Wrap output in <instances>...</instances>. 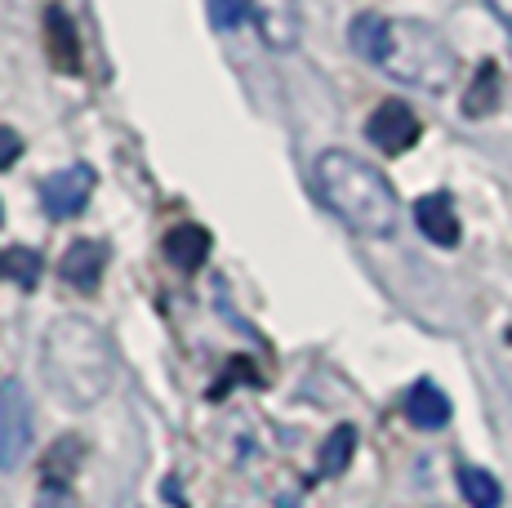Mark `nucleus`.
<instances>
[{"mask_svg": "<svg viewBox=\"0 0 512 508\" xmlns=\"http://www.w3.org/2000/svg\"><path fill=\"white\" fill-rule=\"evenodd\" d=\"M348 36H352V50L366 58V63L383 67L401 85H419L428 94H446L455 85L459 58L437 27L410 23V18L361 14Z\"/></svg>", "mask_w": 512, "mask_h": 508, "instance_id": "nucleus-1", "label": "nucleus"}, {"mask_svg": "<svg viewBox=\"0 0 512 508\" xmlns=\"http://www.w3.org/2000/svg\"><path fill=\"white\" fill-rule=\"evenodd\" d=\"M41 375L45 388L67 406H94L107 397L116 379V348L94 321L58 317L41 339Z\"/></svg>", "mask_w": 512, "mask_h": 508, "instance_id": "nucleus-2", "label": "nucleus"}, {"mask_svg": "<svg viewBox=\"0 0 512 508\" xmlns=\"http://www.w3.org/2000/svg\"><path fill=\"white\" fill-rule=\"evenodd\" d=\"M312 174H317L321 201H326L352 232L374 237V241L397 232V219H401L397 192H392V183L383 179L370 161H361V156H352L343 148H326L317 156V165H312Z\"/></svg>", "mask_w": 512, "mask_h": 508, "instance_id": "nucleus-3", "label": "nucleus"}, {"mask_svg": "<svg viewBox=\"0 0 512 508\" xmlns=\"http://www.w3.org/2000/svg\"><path fill=\"white\" fill-rule=\"evenodd\" d=\"M32 451V402L18 379H0V468L14 473Z\"/></svg>", "mask_w": 512, "mask_h": 508, "instance_id": "nucleus-4", "label": "nucleus"}, {"mask_svg": "<svg viewBox=\"0 0 512 508\" xmlns=\"http://www.w3.org/2000/svg\"><path fill=\"white\" fill-rule=\"evenodd\" d=\"M98 188V174L90 170V165H63L58 174H49V179L41 183V201H45V214L49 219H76V214L90 205Z\"/></svg>", "mask_w": 512, "mask_h": 508, "instance_id": "nucleus-5", "label": "nucleus"}, {"mask_svg": "<svg viewBox=\"0 0 512 508\" xmlns=\"http://www.w3.org/2000/svg\"><path fill=\"white\" fill-rule=\"evenodd\" d=\"M366 134H370V143H374L379 152L397 156V152H410V148H415L419 134H423V125H419V116L410 112L406 103L388 99L383 107H374V112H370Z\"/></svg>", "mask_w": 512, "mask_h": 508, "instance_id": "nucleus-6", "label": "nucleus"}, {"mask_svg": "<svg viewBox=\"0 0 512 508\" xmlns=\"http://www.w3.org/2000/svg\"><path fill=\"white\" fill-rule=\"evenodd\" d=\"M250 18L268 50H294V45L303 41L299 0H250Z\"/></svg>", "mask_w": 512, "mask_h": 508, "instance_id": "nucleus-7", "label": "nucleus"}, {"mask_svg": "<svg viewBox=\"0 0 512 508\" xmlns=\"http://www.w3.org/2000/svg\"><path fill=\"white\" fill-rule=\"evenodd\" d=\"M103 268H107V246L103 241H72L63 254V281L72 290H81V295H94L98 281H103Z\"/></svg>", "mask_w": 512, "mask_h": 508, "instance_id": "nucleus-8", "label": "nucleus"}, {"mask_svg": "<svg viewBox=\"0 0 512 508\" xmlns=\"http://www.w3.org/2000/svg\"><path fill=\"white\" fill-rule=\"evenodd\" d=\"M415 223L432 246H459V214L446 192H428L415 201Z\"/></svg>", "mask_w": 512, "mask_h": 508, "instance_id": "nucleus-9", "label": "nucleus"}, {"mask_svg": "<svg viewBox=\"0 0 512 508\" xmlns=\"http://www.w3.org/2000/svg\"><path fill=\"white\" fill-rule=\"evenodd\" d=\"M45 50H49V63L58 67V72H81V41H76V27L72 18L63 14L58 5L45 9Z\"/></svg>", "mask_w": 512, "mask_h": 508, "instance_id": "nucleus-10", "label": "nucleus"}, {"mask_svg": "<svg viewBox=\"0 0 512 508\" xmlns=\"http://www.w3.org/2000/svg\"><path fill=\"white\" fill-rule=\"evenodd\" d=\"M210 232L196 228V223H179V228L165 232V259L174 263L179 272H196L205 259H210Z\"/></svg>", "mask_w": 512, "mask_h": 508, "instance_id": "nucleus-11", "label": "nucleus"}, {"mask_svg": "<svg viewBox=\"0 0 512 508\" xmlns=\"http://www.w3.org/2000/svg\"><path fill=\"white\" fill-rule=\"evenodd\" d=\"M406 419L415 428H446V419H450V402H446V393H441L437 384H428V379H419L415 388L406 393Z\"/></svg>", "mask_w": 512, "mask_h": 508, "instance_id": "nucleus-12", "label": "nucleus"}, {"mask_svg": "<svg viewBox=\"0 0 512 508\" xmlns=\"http://www.w3.org/2000/svg\"><path fill=\"white\" fill-rule=\"evenodd\" d=\"M499 94H504V76H499L495 63H481L472 85L464 90V116H490L499 107Z\"/></svg>", "mask_w": 512, "mask_h": 508, "instance_id": "nucleus-13", "label": "nucleus"}, {"mask_svg": "<svg viewBox=\"0 0 512 508\" xmlns=\"http://www.w3.org/2000/svg\"><path fill=\"white\" fill-rule=\"evenodd\" d=\"M352 451H357V428L339 424L326 437V446H321V477H339L352 464Z\"/></svg>", "mask_w": 512, "mask_h": 508, "instance_id": "nucleus-14", "label": "nucleus"}, {"mask_svg": "<svg viewBox=\"0 0 512 508\" xmlns=\"http://www.w3.org/2000/svg\"><path fill=\"white\" fill-rule=\"evenodd\" d=\"M459 491H464V500L472 508H499V500H504L499 482L486 468H459Z\"/></svg>", "mask_w": 512, "mask_h": 508, "instance_id": "nucleus-15", "label": "nucleus"}, {"mask_svg": "<svg viewBox=\"0 0 512 508\" xmlns=\"http://www.w3.org/2000/svg\"><path fill=\"white\" fill-rule=\"evenodd\" d=\"M5 272H9V277H14L23 290H32L36 281H41V254L27 250V246L5 250Z\"/></svg>", "mask_w": 512, "mask_h": 508, "instance_id": "nucleus-16", "label": "nucleus"}, {"mask_svg": "<svg viewBox=\"0 0 512 508\" xmlns=\"http://www.w3.org/2000/svg\"><path fill=\"white\" fill-rule=\"evenodd\" d=\"M205 9H210L219 32H232V27H241V18L250 14V0H205Z\"/></svg>", "mask_w": 512, "mask_h": 508, "instance_id": "nucleus-17", "label": "nucleus"}, {"mask_svg": "<svg viewBox=\"0 0 512 508\" xmlns=\"http://www.w3.org/2000/svg\"><path fill=\"white\" fill-rule=\"evenodd\" d=\"M36 508H76L72 482H41V500H36Z\"/></svg>", "mask_w": 512, "mask_h": 508, "instance_id": "nucleus-18", "label": "nucleus"}, {"mask_svg": "<svg viewBox=\"0 0 512 508\" xmlns=\"http://www.w3.org/2000/svg\"><path fill=\"white\" fill-rule=\"evenodd\" d=\"M18 156H23V139H18L9 125H0V170H9Z\"/></svg>", "mask_w": 512, "mask_h": 508, "instance_id": "nucleus-19", "label": "nucleus"}, {"mask_svg": "<svg viewBox=\"0 0 512 508\" xmlns=\"http://www.w3.org/2000/svg\"><path fill=\"white\" fill-rule=\"evenodd\" d=\"M486 5L495 9V18H499V23H504L508 32H512V0H486Z\"/></svg>", "mask_w": 512, "mask_h": 508, "instance_id": "nucleus-20", "label": "nucleus"}, {"mask_svg": "<svg viewBox=\"0 0 512 508\" xmlns=\"http://www.w3.org/2000/svg\"><path fill=\"white\" fill-rule=\"evenodd\" d=\"M0 223H5V205H0Z\"/></svg>", "mask_w": 512, "mask_h": 508, "instance_id": "nucleus-21", "label": "nucleus"}, {"mask_svg": "<svg viewBox=\"0 0 512 508\" xmlns=\"http://www.w3.org/2000/svg\"><path fill=\"white\" fill-rule=\"evenodd\" d=\"M0 272H5V254H0Z\"/></svg>", "mask_w": 512, "mask_h": 508, "instance_id": "nucleus-22", "label": "nucleus"}]
</instances>
